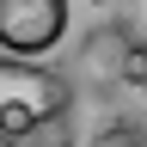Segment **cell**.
<instances>
[{
    "mask_svg": "<svg viewBox=\"0 0 147 147\" xmlns=\"http://www.w3.org/2000/svg\"><path fill=\"white\" fill-rule=\"evenodd\" d=\"M67 110V86L49 67L0 61V147H25L49 117Z\"/></svg>",
    "mask_w": 147,
    "mask_h": 147,
    "instance_id": "1",
    "label": "cell"
},
{
    "mask_svg": "<svg viewBox=\"0 0 147 147\" xmlns=\"http://www.w3.org/2000/svg\"><path fill=\"white\" fill-rule=\"evenodd\" d=\"M67 37V0H0V49L18 61L61 49Z\"/></svg>",
    "mask_w": 147,
    "mask_h": 147,
    "instance_id": "2",
    "label": "cell"
},
{
    "mask_svg": "<svg viewBox=\"0 0 147 147\" xmlns=\"http://www.w3.org/2000/svg\"><path fill=\"white\" fill-rule=\"evenodd\" d=\"M25 147H74V123H67V110H61V117H49Z\"/></svg>",
    "mask_w": 147,
    "mask_h": 147,
    "instance_id": "3",
    "label": "cell"
},
{
    "mask_svg": "<svg viewBox=\"0 0 147 147\" xmlns=\"http://www.w3.org/2000/svg\"><path fill=\"white\" fill-rule=\"evenodd\" d=\"M117 25H123L129 43H147V0H123V18H117Z\"/></svg>",
    "mask_w": 147,
    "mask_h": 147,
    "instance_id": "4",
    "label": "cell"
},
{
    "mask_svg": "<svg viewBox=\"0 0 147 147\" xmlns=\"http://www.w3.org/2000/svg\"><path fill=\"white\" fill-rule=\"evenodd\" d=\"M92 147H147V129H135V123H110Z\"/></svg>",
    "mask_w": 147,
    "mask_h": 147,
    "instance_id": "5",
    "label": "cell"
},
{
    "mask_svg": "<svg viewBox=\"0 0 147 147\" xmlns=\"http://www.w3.org/2000/svg\"><path fill=\"white\" fill-rule=\"evenodd\" d=\"M117 74H123L129 86H147V43H129V49H123V67H117Z\"/></svg>",
    "mask_w": 147,
    "mask_h": 147,
    "instance_id": "6",
    "label": "cell"
},
{
    "mask_svg": "<svg viewBox=\"0 0 147 147\" xmlns=\"http://www.w3.org/2000/svg\"><path fill=\"white\" fill-rule=\"evenodd\" d=\"M141 92H147V86H141Z\"/></svg>",
    "mask_w": 147,
    "mask_h": 147,
    "instance_id": "7",
    "label": "cell"
}]
</instances>
